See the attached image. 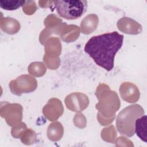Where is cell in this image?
I'll use <instances>...</instances> for the list:
<instances>
[{"mask_svg": "<svg viewBox=\"0 0 147 147\" xmlns=\"http://www.w3.org/2000/svg\"><path fill=\"white\" fill-rule=\"evenodd\" d=\"M144 114L143 109L138 105H130L123 109L117 118L116 125L122 134L131 137L134 134V123L136 119Z\"/></svg>", "mask_w": 147, "mask_h": 147, "instance_id": "2", "label": "cell"}, {"mask_svg": "<svg viewBox=\"0 0 147 147\" xmlns=\"http://www.w3.org/2000/svg\"><path fill=\"white\" fill-rule=\"evenodd\" d=\"M54 6L58 14L66 20H76L87 11V1L82 0L55 1Z\"/></svg>", "mask_w": 147, "mask_h": 147, "instance_id": "3", "label": "cell"}, {"mask_svg": "<svg viewBox=\"0 0 147 147\" xmlns=\"http://www.w3.org/2000/svg\"><path fill=\"white\" fill-rule=\"evenodd\" d=\"M123 41V36L116 31L94 36L85 44L84 51L98 65L110 71L114 67L115 55Z\"/></svg>", "mask_w": 147, "mask_h": 147, "instance_id": "1", "label": "cell"}, {"mask_svg": "<svg viewBox=\"0 0 147 147\" xmlns=\"http://www.w3.org/2000/svg\"><path fill=\"white\" fill-rule=\"evenodd\" d=\"M26 2L25 1L1 0L0 7L6 10H15L22 6Z\"/></svg>", "mask_w": 147, "mask_h": 147, "instance_id": "5", "label": "cell"}, {"mask_svg": "<svg viewBox=\"0 0 147 147\" xmlns=\"http://www.w3.org/2000/svg\"><path fill=\"white\" fill-rule=\"evenodd\" d=\"M146 115H144L136 119L135 131L137 136L145 142H147L146 136Z\"/></svg>", "mask_w": 147, "mask_h": 147, "instance_id": "4", "label": "cell"}]
</instances>
